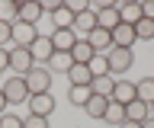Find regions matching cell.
<instances>
[{
	"label": "cell",
	"instance_id": "1",
	"mask_svg": "<svg viewBox=\"0 0 154 128\" xmlns=\"http://www.w3.org/2000/svg\"><path fill=\"white\" fill-rule=\"evenodd\" d=\"M51 70L42 67V64H35L32 70H26L23 74V83H26V93L29 96H38V93H51Z\"/></svg>",
	"mask_w": 154,
	"mask_h": 128
},
{
	"label": "cell",
	"instance_id": "2",
	"mask_svg": "<svg viewBox=\"0 0 154 128\" xmlns=\"http://www.w3.org/2000/svg\"><path fill=\"white\" fill-rule=\"evenodd\" d=\"M0 93H3V99H7V106H19V103H26V99H29L23 77H7V80H0Z\"/></svg>",
	"mask_w": 154,
	"mask_h": 128
},
{
	"label": "cell",
	"instance_id": "3",
	"mask_svg": "<svg viewBox=\"0 0 154 128\" xmlns=\"http://www.w3.org/2000/svg\"><path fill=\"white\" fill-rule=\"evenodd\" d=\"M106 64H109V74H128V67L135 64V51L128 48H109L106 51Z\"/></svg>",
	"mask_w": 154,
	"mask_h": 128
},
{
	"label": "cell",
	"instance_id": "4",
	"mask_svg": "<svg viewBox=\"0 0 154 128\" xmlns=\"http://www.w3.org/2000/svg\"><path fill=\"white\" fill-rule=\"evenodd\" d=\"M38 35H42L38 26H29V22H19V19H16L13 26H10V39H13V45H19V48H29Z\"/></svg>",
	"mask_w": 154,
	"mask_h": 128
},
{
	"label": "cell",
	"instance_id": "5",
	"mask_svg": "<svg viewBox=\"0 0 154 128\" xmlns=\"http://www.w3.org/2000/svg\"><path fill=\"white\" fill-rule=\"evenodd\" d=\"M10 70L16 74V77H23L26 70L35 67V61H32V55H29V48H19V45H10Z\"/></svg>",
	"mask_w": 154,
	"mask_h": 128
},
{
	"label": "cell",
	"instance_id": "6",
	"mask_svg": "<svg viewBox=\"0 0 154 128\" xmlns=\"http://www.w3.org/2000/svg\"><path fill=\"white\" fill-rule=\"evenodd\" d=\"M29 115H38V118H48L55 112V96L51 93H38V96H29Z\"/></svg>",
	"mask_w": 154,
	"mask_h": 128
},
{
	"label": "cell",
	"instance_id": "7",
	"mask_svg": "<svg viewBox=\"0 0 154 128\" xmlns=\"http://www.w3.org/2000/svg\"><path fill=\"white\" fill-rule=\"evenodd\" d=\"M112 103H119V106H128V103H135V80H125V77H116V87H112Z\"/></svg>",
	"mask_w": 154,
	"mask_h": 128
},
{
	"label": "cell",
	"instance_id": "8",
	"mask_svg": "<svg viewBox=\"0 0 154 128\" xmlns=\"http://www.w3.org/2000/svg\"><path fill=\"white\" fill-rule=\"evenodd\" d=\"M45 13H42V3L38 0H26V3H16V19L19 22H29V26H38Z\"/></svg>",
	"mask_w": 154,
	"mask_h": 128
},
{
	"label": "cell",
	"instance_id": "9",
	"mask_svg": "<svg viewBox=\"0 0 154 128\" xmlns=\"http://www.w3.org/2000/svg\"><path fill=\"white\" fill-rule=\"evenodd\" d=\"M29 55H32V61H35V64H42V67H45L48 58L55 55V48H51V39H48V35H38V39L29 45Z\"/></svg>",
	"mask_w": 154,
	"mask_h": 128
},
{
	"label": "cell",
	"instance_id": "10",
	"mask_svg": "<svg viewBox=\"0 0 154 128\" xmlns=\"http://www.w3.org/2000/svg\"><path fill=\"white\" fill-rule=\"evenodd\" d=\"M87 45H90L96 55H106V51L112 48V32H106V29H100V26H96V29L87 35Z\"/></svg>",
	"mask_w": 154,
	"mask_h": 128
},
{
	"label": "cell",
	"instance_id": "11",
	"mask_svg": "<svg viewBox=\"0 0 154 128\" xmlns=\"http://www.w3.org/2000/svg\"><path fill=\"white\" fill-rule=\"evenodd\" d=\"M71 29H74V35H77V39H80V35L87 39V35L96 29V13H93V10L77 13V16H74V26H71Z\"/></svg>",
	"mask_w": 154,
	"mask_h": 128
},
{
	"label": "cell",
	"instance_id": "12",
	"mask_svg": "<svg viewBox=\"0 0 154 128\" xmlns=\"http://www.w3.org/2000/svg\"><path fill=\"white\" fill-rule=\"evenodd\" d=\"M135 42H138V39H135V29H132V26L119 22V26L112 29V48H128V51H132Z\"/></svg>",
	"mask_w": 154,
	"mask_h": 128
},
{
	"label": "cell",
	"instance_id": "13",
	"mask_svg": "<svg viewBox=\"0 0 154 128\" xmlns=\"http://www.w3.org/2000/svg\"><path fill=\"white\" fill-rule=\"evenodd\" d=\"M48 39H51V48L55 51H71L74 42H77V35H74V29H55Z\"/></svg>",
	"mask_w": 154,
	"mask_h": 128
},
{
	"label": "cell",
	"instance_id": "14",
	"mask_svg": "<svg viewBox=\"0 0 154 128\" xmlns=\"http://www.w3.org/2000/svg\"><path fill=\"white\" fill-rule=\"evenodd\" d=\"M116 7H119V19L125 26H135V22L141 19V3L138 0H125V3H116Z\"/></svg>",
	"mask_w": 154,
	"mask_h": 128
},
{
	"label": "cell",
	"instance_id": "15",
	"mask_svg": "<svg viewBox=\"0 0 154 128\" xmlns=\"http://www.w3.org/2000/svg\"><path fill=\"white\" fill-rule=\"evenodd\" d=\"M45 67L51 70V74H67V70L74 67V58H71V51H55Z\"/></svg>",
	"mask_w": 154,
	"mask_h": 128
},
{
	"label": "cell",
	"instance_id": "16",
	"mask_svg": "<svg viewBox=\"0 0 154 128\" xmlns=\"http://www.w3.org/2000/svg\"><path fill=\"white\" fill-rule=\"evenodd\" d=\"M148 118H151V109L144 106V103H138V99H135V103H128V106H125V122L141 125V122H148Z\"/></svg>",
	"mask_w": 154,
	"mask_h": 128
},
{
	"label": "cell",
	"instance_id": "17",
	"mask_svg": "<svg viewBox=\"0 0 154 128\" xmlns=\"http://www.w3.org/2000/svg\"><path fill=\"white\" fill-rule=\"evenodd\" d=\"M64 77L71 80V87H90V83H93V77H90V67H87V64H74Z\"/></svg>",
	"mask_w": 154,
	"mask_h": 128
},
{
	"label": "cell",
	"instance_id": "18",
	"mask_svg": "<svg viewBox=\"0 0 154 128\" xmlns=\"http://www.w3.org/2000/svg\"><path fill=\"white\" fill-rule=\"evenodd\" d=\"M135 96H138V103L151 106L154 103V77H141L138 80V83H135Z\"/></svg>",
	"mask_w": 154,
	"mask_h": 128
},
{
	"label": "cell",
	"instance_id": "19",
	"mask_svg": "<svg viewBox=\"0 0 154 128\" xmlns=\"http://www.w3.org/2000/svg\"><path fill=\"white\" fill-rule=\"evenodd\" d=\"M71 26H74V13L61 3V7L51 13V32H55V29H71Z\"/></svg>",
	"mask_w": 154,
	"mask_h": 128
},
{
	"label": "cell",
	"instance_id": "20",
	"mask_svg": "<svg viewBox=\"0 0 154 128\" xmlns=\"http://www.w3.org/2000/svg\"><path fill=\"white\" fill-rule=\"evenodd\" d=\"M112 87H116V77H112V74H106V77H96L93 83H90L93 96H103V99H109V96H112Z\"/></svg>",
	"mask_w": 154,
	"mask_h": 128
},
{
	"label": "cell",
	"instance_id": "21",
	"mask_svg": "<svg viewBox=\"0 0 154 128\" xmlns=\"http://www.w3.org/2000/svg\"><path fill=\"white\" fill-rule=\"evenodd\" d=\"M90 96H93V90H90V87H67V103H71L74 109H84Z\"/></svg>",
	"mask_w": 154,
	"mask_h": 128
},
{
	"label": "cell",
	"instance_id": "22",
	"mask_svg": "<svg viewBox=\"0 0 154 128\" xmlns=\"http://www.w3.org/2000/svg\"><path fill=\"white\" fill-rule=\"evenodd\" d=\"M96 51L87 45V39H77L74 48H71V58H74V64H90V58H93Z\"/></svg>",
	"mask_w": 154,
	"mask_h": 128
},
{
	"label": "cell",
	"instance_id": "23",
	"mask_svg": "<svg viewBox=\"0 0 154 128\" xmlns=\"http://www.w3.org/2000/svg\"><path fill=\"white\" fill-rule=\"evenodd\" d=\"M106 106H109V99L90 96V99H87V106H84V112H87L90 118H103V115H106Z\"/></svg>",
	"mask_w": 154,
	"mask_h": 128
},
{
	"label": "cell",
	"instance_id": "24",
	"mask_svg": "<svg viewBox=\"0 0 154 128\" xmlns=\"http://www.w3.org/2000/svg\"><path fill=\"white\" fill-rule=\"evenodd\" d=\"M103 122H109L112 128H119L125 122V106H119V103H112L109 99V106H106V115H103Z\"/></svg>",
	"mask_w": 154,
	"mask_h": 128
},
{
	"label": "cell",
	"instance_id": "25",
	"mask_svg": "<svg viewBox=\"0 0 154 128\" xmlns=\"http://www.w3.org/2000/svg\"><path fill=\"white\" fill-rule=\"evenodd\" d=\"M132 29H135V39H138V42H154V19H144V16H141Z\"/></svg>",
	"mask_w": 154,
	"mask_h": 128
},
{
	"label": "cell",
	"instance_id": "26",
	"mask_svg": "<svg viewBox=\"0 0 154 128\" xmlns=\"http://www.w3.org/2000/svg\"><path fill=\"white\" fill-rule=\"evenodd\" d=\"M87 67H90V77H93V80H96V77H106V74H109V64H106V55H93Z\"/></svg>",
	"mask_w": 154,
	"mask_h": 128
},
{
	"label": "cell",
	"instance_id": "27",
	"mask_svg": "<svg viewBox=\"0 0 154 128\" xmlns=\"http://www.w3.org/2000/svg\"><path fill=\"white\" fill-rule=\"evenodd\" d=\"M0 22H16V0H0Z\"/></svg>",
	"mask_w": 154,
	"mask_h": 128
},
{
	"label": "cell",
	"instance_id": "28",
	"mask_svg": "<svg viewBox=\"0 0 154 128\" xmlns=\"http://www.w3.org/2000/svg\"><path fill=\"white\" fill-rule=\"evenodd\" d=\"M0 128H23V118L13 115V112H3L0 115Z\"/></svg>",
	"mask_w": 154,
	"mask_h": 128
},
{
	"label": "cell",
	"instance_id": "29",
	"mask_svg": "<svg viewBox=\"0 0 154 128\" xmlns=\"http://www.w3.org/2000/svg\"><path fill=\"white\" fill-rule=\"evenodd\" d=\"M23 128H48V118H38V115H26V118H23Z\"/></svg>",
	"mask_w": 154,
	"mask_h": 128
},
{
	"label": "cell",
	"instance_id": "30",
	"mask_svg": "<svg viewBox=\"0 0 154 128\" xmlns=\"http://www.w3.org/2000/svg\"><path fill=\"white\" fill-rule=\"evenodd\" d=\"M64 7L74 13V16H77V13H84V10H90V3H87V0H67Z\"/></svg>",
	"mask_w": 154,
	"mask_h": 128
},
{
	"label": "cell",
	"instance_id": "31",
	"mask_svg": "<svg viewBox=\"0 0 154 128\" xmlns=\"http://www.w3.org/2000/svg\"><path fill=\"white\" fill-rule=\"evenodd\" d=\"M10 26H13V22H0V48L13 45V39H10Z\"/></svg>",
	"mask_w": 154,
	"mask_h": 128
},
{
	"label": "cell",
	"instance_id": "32",
	"mask_svg": "<svg viewBox=\"0 0 154 128\" xmlns=\"http://www.w3.org/2000/svg\"><path fill=\"white\" fill-rule=\"evenodd\" d=\"M3 70H10V51L7 48H0V74Z\"/></svg>",
	"mask_w": 154,
	"mask_h": 128
},
{
	"label": "cell",
	"instance_id": "33",
	"mask_svg": "<svg viewBox=\"0 0 154 128\" xmlns=\"http://www.w3.org/2000/svg\"><path fill=\"white\" fill-rule=\"evenodd\" d=\"M58 7H61V0H45V3H42V13H55Z\"/></svg>",
	"mask_w": 154,
	"mask_h": 128
},
{
	"label": "cell",
	"instance_id": "34",
	"mask_svg": "<svg viewBox=\"0 0 154 128\" xmlns=\"http://www.w3.org/2000/svg\"><path fill=\"white\" fill-rule=\"evenodd\" d=\"M119 128H141V125H135V122H122Z\"/></svg>",
	"mask_w": 154,
	"mask_h": 128
},
{
	"label": "cell",
	"instance_id": "35",
	"mask_svg": "<svg viewBox=\"0 0 154 128\" xmlns=\"http://www.w3.org/2000/svg\"><path fill=\"white\" fill-rule=\"evenodd\" d=\"M3 109H7V99H3V93H0V115H3Z\"/></svg>",
	"mask_w": 154,
	"mask_h": 128
},
{
	"label": "cell",
	"instance_id": "36",
	"mask_svg": "<svg viewBox=\"0 0 154 128\" xmlns=\"http://www.w3.org/2000/svg\"><path fill=\"white\" fill-rule=\"evenodd\" d=\"M141 128H154V118H148V122H141Z\"/></svg>",
	"mask_w": 154,
	"mask_h": 128
},
{
	"label": "cell",
	"instance_id": "37",
	"mask_svg": "<svg viewBox=\"0 0 154 128\" xmlns=\"http://www.w3.org/2000/svg\"><path fill=\"white\" fill-rule=\"evenodd\" d=\"M148 109H151V118H154V103H151V106H148Z\"/></svg>",
	"mask_w": 154,
	"mask_h": 128
}]
</instances>
